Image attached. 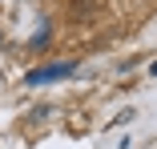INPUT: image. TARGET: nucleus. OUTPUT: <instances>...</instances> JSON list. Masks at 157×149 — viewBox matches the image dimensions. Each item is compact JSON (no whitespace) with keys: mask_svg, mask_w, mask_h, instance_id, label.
<instances>
[{"mask_svg":"<svg viewBox=\"0 0 157 149\" xmlns=\"http://www.w3.org/2000/svg\"><path fill=\"white\" fill-rule=\"evenodd\" d=\"M65 73H73V65H52V69H40V73H33V77H28V85H40V81L65 77Z\"/></svg>","mask_w":157,"mask_h":149,"instance_id":"1","label":"nucleus"},{"mask_svg":"<svg viewBox=\"0 0 157 149\" xmlns=\"http://www.w3.org/2000/svg\"><path fill=\"white\" fill-rule=\"evenodd\" d=\"M149 73H153V77H157V61H153V65H149Z\"/></svg>","mask_w":157,"mask_h":149,"instance_id":"2","label":"nucleus"}]
</instances>
